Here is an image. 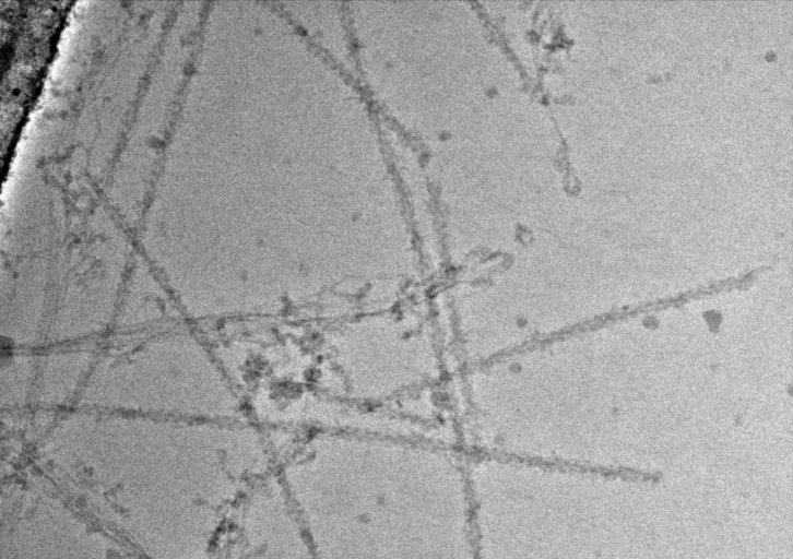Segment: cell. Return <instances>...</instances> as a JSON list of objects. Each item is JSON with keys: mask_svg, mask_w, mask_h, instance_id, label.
<instances>
[{"mask_svg": "<svg viewBox=\"0 0 793 559\" xmlns=\"http://www.w3.org/2000/svg\"><path fill=\"white\" fill-rule=\"evenodd\" d=\"M240 515L229 559H317L279 475L250 492Z\"/></svg>", "mask_w": 793, "mask_h": 559, "instance_id": "2", "label": "cell"}, {"mask_svg": "<svg viewBox=\"0 0 793 559\" xmlns=\"http://www.w3.org/2000/svg\"><path fill=\"white\" fill-rule=\"evenodd\" d=\"M345 476L316 501L340 519L330 520L339 533L305 525L317 559H477L469 478L461 466L397 456L367 462Z\"/></svg>", "mask_w": 793, "mask_h": 559, "instance_id": "1", "label": "cell"}]
</instances>
